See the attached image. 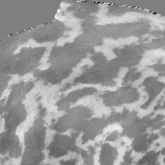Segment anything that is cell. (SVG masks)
<instances>
[{
  "label": "cell",
  "instance_id": "2",
  "mask_svg": "<svg viewBox=\"0 0 165 165\" xmlns=\"http://www.w3.org/2000/svg\"><path fill=\"white\" fill-rule=\"evenodd\" d=\"M25 115V113L23 106H16L12 111L8 115L6 125L9 128L13 129L24 119Z\"/></svg>",
  "mask_w": 165,
  "mask_h": 165
},
{
  "label": "cell",
  "instance_id": "3",
  "mask_svg": "<svg viewBox=\"0 0 165 165\" xmlns=\"http://www.w3.org/2000/svg\"><path fill=\"white\" fill-rule=\"evenodd\" d=\"M75 162L74 161H68V162H65L63 165H74Z\"/></svg>",
  "mask_w": 165,
  "mask_h": 165
},
{
  "label": "cell",
  "instance_id": "1",
  "mask_svg": "<svg viewBox=\"0 0 165 165\" xmlns=\"http://www.w3.org/2000/svg\"><path fill=\"white\" fill-rule=\"evenodd\" d=\"M72 142L70 139L67 137H60L51 146V153L54 157H59L67 152L72 146Z\"/></svg>",
  "mask_w": 165,
  "mask_h": 165
}]
</instances>
